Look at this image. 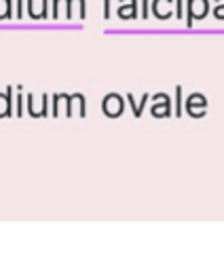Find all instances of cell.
Instances as JSON below:
<instances>
[{
	"instance_id": "1",
	"label": "cell",
	"mask_w": 224,
	"mask_h": 253,
	"mask_svg": "<svg viewBox=\"0 0 224 253\" xmlns=\"http://www.w3.org/2000/svg\"><path fill=\"white\" fill-rule=\"evenodd\" d=\"M102 108H104V114H106V116L116 118V116L123 114V99L118 97L116 93H110V95H106V99H104Z\"/></svg>"
},
{
	"instance_id": "2",
	"label": "cell",
	"mask_w": 224,
	"mask_h": 253,
	"mask_svg": "<svg viewBox=\"0 0 224 253\" xmlns=\"http://www.w3.org/2000/svg\"><path fill=\"white\" fill-rule=\"evenodd\" d=\"M78 114V116H85L87 114V104H85V97L81 93H74L68 97V110H66V116H72V114Z\"/></svg>"
},
{
	"instance_id": "3",
	"label": "cell",
	"mask_w": 224,
	"mask_h": 253,
	"mask_svg": "<svg viewBox=\"0 0 224 253\" xmlns=\"http://www.w3.org/2000/svg\"><path fill=\"white\" fill-rule=\"evenodd\" d=\"M207 15V0H188V28L193 19H203Z\"/></svg>"
},
{
	"instance_id": "4",
	"label": "cell",
	"mask_w": 224,
	"mask_h": 253,
	"mask_svg": "<svg viewBox=\"0 0 224 253\" xmlns=\"http://www.w3.org/2000/svg\"><path fill=\"white\" fill-rule=\"evenodd\" d=\"M13 114V86L0 93V118H9Z\"/></svg>"
},
{
	"instance_id": "5",
	"label": "cell",
	"mask_w": 224,
	"mask_h": 253,
	"mask_svg": "<svg viewBox=\"0 0 224 253\" xmlns=\"http://www.w3.org/2000/svg\"><path fill=\"white\" fill-rule=\"evenodd\" d=\"M153 11L159 19H167L171 17V0H155Z\"/></svg>"
},
{
	"instance_id": "6",
	"label": "cell",
	"mask_w": 224,
	"mask_h": 253,
	"mask_svg": "<svg viewBox=\"0 0 224 253\" xmlns=\"http://www.w3.org/2000/svg\"><path fill=\"white\" fill-rule=\"evenodd\" d=\"M169 110H171L169 99H163V101H161V106H153V114H155L157 118H163V116L169 114Z\"/></svg>"
},
{
	"instance_id": "7",
	"label": "cell",
	"mask_w": 224,
	"mask_h": 253,
	"mask_svg": "<svg viewBox=\"0 0 224 253\" xmlns=\"http://www.w3.org/2000/svg\"><path fill=\"white\" fill-rule=\"evenodd\" d=\"M13 15V0H0V19H9Z\"/></svg>"
},
{
	"instance_id": "8",
	"label": "cell",
	"mask_w": 224,
	"mask_h": 253,
	"mask_svg": "<svg viewBox=\"0 0 224 253\" xmlns=\"http://www.w3.org/2000/svg\"><path fill=\"white\" fill-rule=\"evenodd\" d=\"M129 101H131L133 114H135V116H140V114H142V110H144V104L148 101V95H142V99H140V101H135V99H133V95H129Z\"/></svg>"
},
{
	"instance_id": "9",
	"label": "cell",
	"mask_w": 224,
	"mask_h": 253,
	"mask_svg": "<svg viewBox=\"0 0 224 253\" xmlns=\"http://www.w3.org/2000/svg\"><path fill=\"white\" fill-rule=\"evenodd\" d=\"M118 15H121L123 19L138 17V13H135V4H133V6H123V9H118Z\"/></svg>"
},
{
	"instance_id": "10",
	"label": "cell",
	"mask_w": 224,
	"mask_h": 253,
	"mask_svg": "<svg viewBox=\"0 0 224 253\" xmlns=\"http://www.w3.org/2000/svg\"><path fill=\"white\" fill-rule=\"evenodd\" d=\"M26 99H28V114L32 118H38V112L34 110V95H26Z\"/></svg>"
},
{
	"instance_id": "11",
	"label": "cell",
	"mask_w": 224,
	"mask_h": 253,
	"mask_svg": "<svg viewBox=\"0 0 224 253\" xmlns=\"http://www.w3.org/2000/svg\"><path fill=\"white\" fill-rule=\"evenodd\" d=\"M26 2H28V15H30L32 19H34V15H36V13H34V0H26Z\"/></svg>"
},
{
	"instance_id": "12",
	"label": "cell",
	"mask_w": 224,
	"mask_h": 253,
	"mask_svg": "<svg viewBox=\"0 0 224 253\" xmlns=\"http://www.w3.org/2000/svg\"><path fill=\"white\" fill-rule=\"evenodd\" d=\"M216 17H218V19H224V6H222V9H220V4H218V9H216Z\"/></svg>"
},
{
	"instance_id": "13",
	"label": "cell",
	"mask_w": 224,
	"mask_h": 253,
	"mask_svg": "<svg viewBox=\"0 0 224 253\" xmlns=\"http://www.w3.org/2000/svg\"><path fill=\"white\" fill-rule=\"evenodd\" d=\"M23 114V110H21V95H17V116Z\"/></svg>"
},
{
	"instance_id": "14",
	"label": "cell",
	"mask_w": 224,
	"mask_h": 253,
	"mask_svg": "<svg viewBox=\"0 0 224 253\" xmlns=\"http://www.w3.org/2000/svg\"><path fill=\"white\" fill-rule=\"evenodd\" d=\"M21 15H23V13H21V0H17V19L21 17Z\"/></svg>"
},
{
	"instance_id": "15",
	"label": "cell",
	"mask_w": 224,
	"mask_h": 253,
	"mask_svg": "<svg viewBox=\"0 0 224 253\" xmlns=\"http://www.w3.org/2000/svg\"><path fill=\"white\" fill-rule=\"evenodd\" d=\"M178 17H182V0H178Z\"/></svg>"
}]
</instances>
